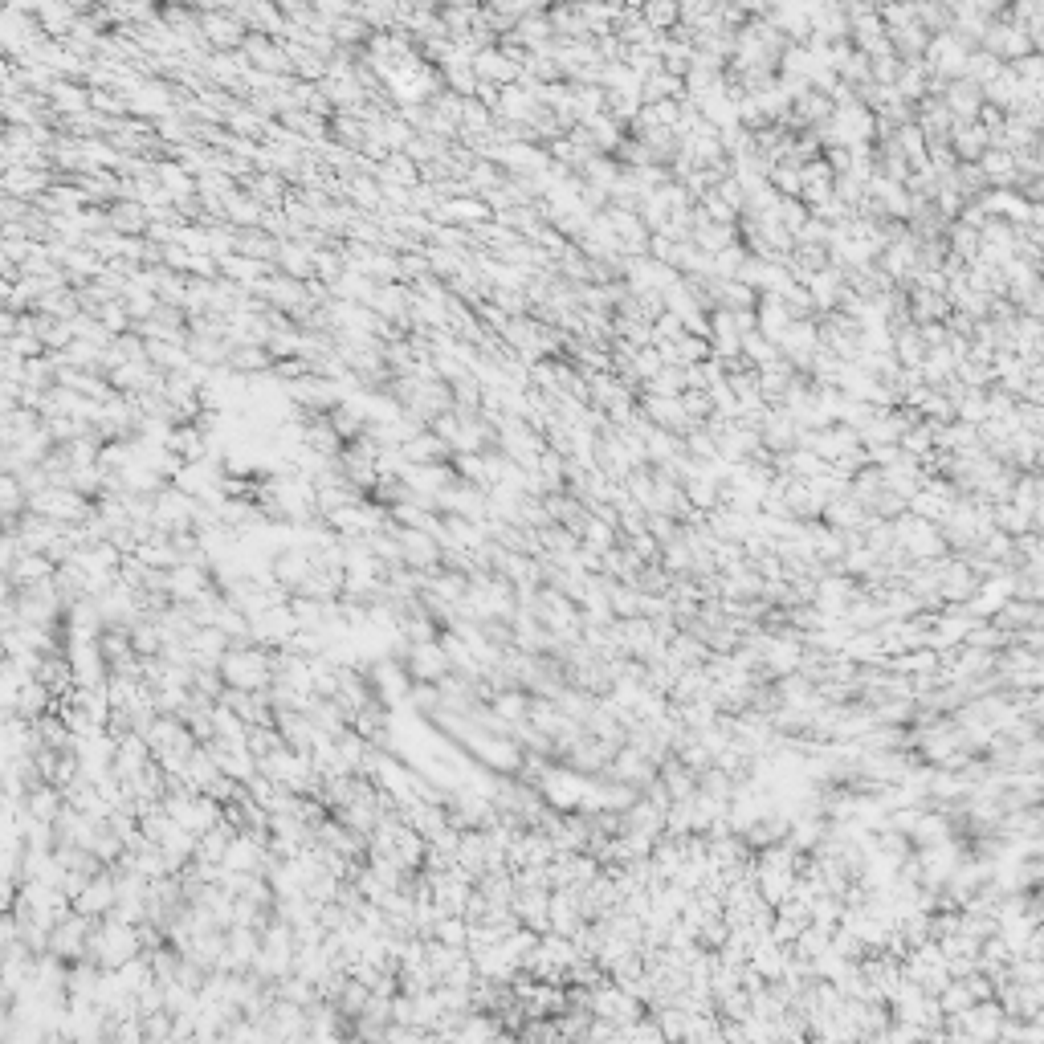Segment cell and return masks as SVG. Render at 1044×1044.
Returning a JSON list of instances; mask_svg holds the SVG:
<instances>
[{
  "label": "cell",
  "mask_w": 1044,
  "mask_h": 1044,
  "mask_svg": "<svg viewBox=\"0 0 1044 1044\" xmlns=\"http://www.w3.org/2000/svg\"><path fill=\"white\" fill-rule=\"evenodd\" d=\"M213 588H217L213 567L200 563V559H180V563L168 567V600H176V604H192Z\"/></svg>",
  "instance_id": "obj_1"
},
{
  "label": "cell",
  "mask_w": 1044,
  "mask_h": 1044,
  "mask_svg": "<svg viewBox=\"0 0 1044 1044\" xmlns=\"http://www.w3.org/2000/svg\"><path fill=\"white\" fill-rule=\"evenodd\" d=\"M396 543H400L404 567L421 571V576H429V571L441 567V539H437L433 531H421V527H396Z\"/></svg>",
  "instance_id": "obj_2"
},
{
  "label": "cell",
  "mask_w": 1044,
  "mask_h": 1044,
  "mask_svg": "<svg viewBox=\"0 0 1044 1044\" xmlns=\"http://www.w3.org/2000/svg\"><path fill=\"white\" fill-rule=\"evenodd\" d=\"M115 898H119V890H115V869H98V873L86 877V885L70 898V906H74L78 914H86V918H102V914L115 910Z\"/></svg>",
  "instance_id": "obj_3"
},
{
  "label": "cell",
  "mask_w": 1044,
  "mask_h": 1044,
  "mask_svg": "<svg viewBox=\"0 0 1044 1044\" xmlns=\"http://www.w3.org/2000/svg\"><path fill=\"white\" fill-rule=\"evenodd\" d=\"M796 437H800V425L792 421V412L779 404H767L763 421H759V445L767 453H788V449H796Z\"/></svg>",
  "instance_id": "obj_4"
},
{
  "label": "cell",
  "mask_w": 1044,
  "mask_h": 1044,
  "mask_svg": "<svg viewBox=\"0 0 1044 1044\" xmlns=\"http://www.w3.org/2000/svg\"><path fill=\"white\" fill-rule=\"evenodd\" d=\"M820 522H824V527H832V531H861L865 522H869V510L845 490V494H832V498L824 502Z\"/></svg>",
  "instance_id": "obj_5"
},
{
  "label": "cell",
  "mask_w": 1044,
  "mask_h": 1044,
  "mask_svg": "<svg viewBox=\"0 0 1044 1044\" xmlns=\"http://www.w3.org/2000/svg\"><path fill=\"white\" fill-rule=\"evenodd\" d=\"M991 624H1000L1004 633H1016V629H1044V608L1036 604V600H1016V596H1008L996 612L987 616Z\"/></svg>",
  "instance_id": "obj_6"
},
{
  "label": "cell",
  "mask_w": 1044,
  "mask_h": 1044,
  "mask_svg": "<svg viewBox=\"0 0 1044 1044\" xmlns=\"http://www.w3.org/2000/svg\"><path fill=\"white\" fill-rule=\"evenodd\" d=\"M547 898H551V890H514L510 910L518 918V926L543 934L547 930Z\"/></svg>",
  "instance_id": "obj_7"
},
{
  "label": "cell",
  "mask_w": 1044,
  "mask_h": 1044,
  "mask_svg": "<svg viewBox=\"0 0 1044 1044\" xmlns=\"http://www.w3.org/2000/svg\"><path fill=\"white\" fill-rule=\"evenodd\" d=\"M657 779L665 783L669 800H690V796L698 792V771H690L677 755H669V759L657 763Z\"/></svg>",
  "instance_id": "obj_8"
},
{
  "label": "cell",
  "mask_w": 1044,
  "mask_h": 1044,
  "mask_svg": "<svg viewBox=\"0 0 1044 1044\" xmlns=\"http://www.w3.org/2000/svg\"><path fill=\"white\" fill-rule=\"evenodd\" d=\"M792 885H796V869H767V865H755V890L767 906H779L792 898Z\"/></svg>",
  "instance_id": "obj_9"
},
{
  "label": "cell",
  "mask_w": 1044,
  "mask_h": 1044,
  "mask_svg": "<svg viewBox=\"0 0 1044 1044\" xmlns=\"http://www.w3.org/2000/svg\"><path fill=\"white\" fill-rule=\"evenodd\" d=\"M947 143H951V151H955L959 164H975L979 155H983V147H987V127H983V123H955L951 135H947Z\"/></svg>",
  "instance_id": "obj_10"
},
{
  "label": "cell",
  "mask_w": 1044,
  "mask_h": 1044,
  "mask_svg": "<svg viewBox=\"0 0 1044 1044\" xmlns=\"http://www.w3.org/2000/svg\"><path fill=\"white\" fill-rule=\"evenodd\" d=\"M690 241H694L702 253H710V257H714L718 249H726V245H735V241H739V229H735V221H730V225H726V221H706V225H698V229H694V237H690Z\"/></svg>",
  "instance_id": "obj_11"
},
{
  "label": "cell",
  "mask_w": 1044,
  "mask_h": 1044,
  "mask_svg": "<svg viewBox=\"0 0 1044 1044\" xmlns=\"http://www.w3.org/2000/svg\"><path fill=\"white\" fill-rule=\"evenodd\" d=\"M914 710H918L914 698H881V702L873 706V722H885V726H910V722H914Z\"/></svg>",
  "instance_id": "obj_12"
},
{
  "label": "cell",
  "mask_w": 1044,
  "mask_h": 1044,
  "mask_svg": "<svg viewBox=\"0 0 1044 1044\" xmlns=\"http://www.w3.org/2000/svg\"><path fill=\"white\" fill-rule=\"evenodd\" d=\"M641 17H645L657 33H669L677 21H682V0H645Z\"/></svg>",
  "instance_id": "obj_13"
},
{
  "label": "cell",
  "mask_w": 1044,
  "mask_h": 1044,
  "mask_svg": "<svg viewBox=\"0 0 1044 1044\" xmlns=\"http://www.w3.org/2000/svg\"><path fill=\"white\" fill-rule=\"evenodd\" d=\"M661 567L669 571V576H690V567H694V547L686 543V535H677L673 543L661 547Z\"/></svg>",
  "instance_id": "obj_14"
},
{
  "label": "cell",
  "mask_w": 1044,
  "mask_h": 1044,
  "mask_svg": "<svg viewBox=\"0 0 1044 1044\" xmlns=\"http://www.w3.org/2000/svg\"><path fill=\"white\" fill-rule=\"evenodd\" d=\"M698 792L702 796H714V800H722V804H730V792H735V775H726L722 767H702L698 771Z\"/></svg>",
  "instance_id": "obj_15"
},
{
  "label": "cell",
  "mask_w": 1044,
  "mask_h": 1044,
  "mask_svg": "<svg viewBox=\"0 0 1044 1044\" xmlns=\"http://www.w3.org/2000/svg\"><path fill=\"white\" fill-rule=\"evenodd\" d=\"M645 531L665 547V543H673L677 535H682V522H677L673 514H661V510H653V514H645Z\"/></svg>",
  "instance_id": "obj_16"
},
{
  "label": "cell",
  "mask_w": 1044,
  "mask_h": 1044,
  "mask_svg": "<svg viewBox=\"0 0 1044 1044\" xmlns=\"http://www.w3.org/2000/svg\"><path fill=\"white\" fill-rule=\"evenodd\" d=\"M1040 763H1044V743H1040V735H1036V739H1024V743H1016L1012 771H1040Z\"/></svg>",
  "instance_id": "obj_17"
},
{
  "label": "cell",
  "mask_w": 1044,
  "mask_h": 1044,
  "mask_svg": "<svg viewBox=\"0 0 1044 1044\" xmlns=\"http://www.w3.org/2000/svg\"><path fill=\"white\" fill-rule=\"evenodd\" d=\"M624 543H629V551H633L641 563H661V543H657L649 531H641V535H629Z\"/></svg>",
  "instance_id": "obj_18"
},
{
  "label": "cell",
  "mask_w": 1044,
  "mask_h": 1044,
  "mask_svg": "<svg viewBox=\"0 0 1044 1044\" xmlns=\"http://www.w3.org/2000/svg\"><path fill=\"white\" fill-rule=\"evenodd\" d=\"M17 486L13 482H0V514H5L9 506H17V494H13Z\"/></svg>",
  "instance_id": "obj_19"
}]
</instances>
